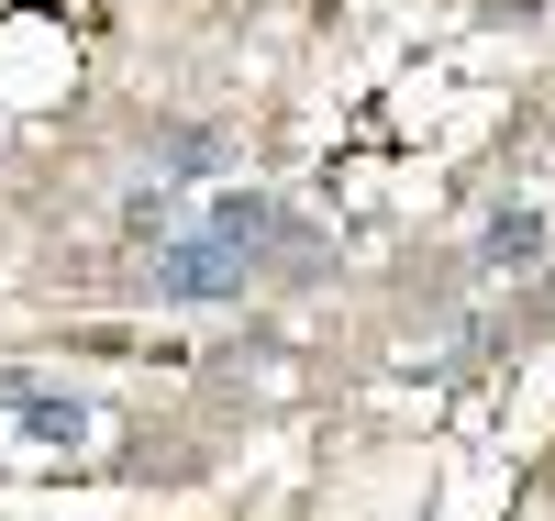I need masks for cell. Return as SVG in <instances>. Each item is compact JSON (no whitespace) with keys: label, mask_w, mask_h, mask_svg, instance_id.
<instances>
[{"label":"cell","mask_w":555,"mask_h":521,"mask_svg":"<svg viewBox=\"0 0 555 521\" xmlns=\"http://www.w3.org/2000/svg\"><path fill=\"white\" fill-rule=\"evenodd\" d=\"M256 256L267 245H234V233L190 222V233H167V245H145V277H156L167 300H234L245 277H256Z\"/></svg>","instance_id":"cell-1"},{"label":"cell","mask_w":555,"mask_h":521,"mask_svg":"<svg viewBox=\"0 0 555 521\" xmlns=\"http://www.w3.org/2000/svg\"><path fill=\"white\" fill-rule=\"evenodd\" d=\"M156 167H167V178H211V167H222V133L167 122V133H156Z\"/></svg>","instance_id":"cell-2"},{"label":"cell","mask_w":555,"mask_h":521,"mask_svg":"<svg viewBox=\"0 0 555 521\" xmlns=\"http://www.w3.org/2000/svg\"><path fill=\"white\" fill-rule=\"evenodd\" d=\"M478 256H489V266H533V256H544V211H500Z\"/></svg>","instance_id":"cell-3"}]
</instances>
